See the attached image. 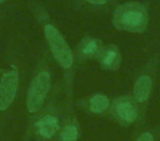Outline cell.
Returning <instances> with one entry per match:
<instances>
[{
  "instance_id": "1",
  "label": "cell",
  "mask_w": 160,
  "mask_h": 141,
  "mask_svg": "<svg viewBox=\"0 0 160 141\" xmlns=\"http://www.w3.org/2000/svg\"><path fill=\"white\" fill-rule=\"evenodd\" d=\"M112 23L122 31L142 33L148 25V12L139 3H125L114 10Z\"/></svg>"
},
{
  "instance_id": "2",
  "label": "cell",
  "mask_w": 160,
  "mask_h": 141,
  "mask_svg": "<svg viewBox=\"0 0 160 141\" xmlns=\"http://www.w3.org/2000/svg\"><path fill=\"white\" fill-rule=\"evenodd\" d=\"M44 30H45V36H46V40L49 44V47H51V51L53 53L54 58L64 68L71 67L73 62L72 53H71V50L69 49L65 39L62 38V33L52 24L45 25Z\"/></svg>"
},
{
  "instance_id": "3",
  "label": "cell",
  "mask_w": 160,
  "mask_h": 141,
  "mask_svg": "<svg viewBox=\"0 0 160 141\" xmlns=\"http://www.w3.org/2000/svg\"><path fill=\"white\" fill-rule=\"evenodd\" d=\"M51 88V76L47 72H42L33 79L28 92L27 107L30 112H36L41 109L45 97Z\"/></svg>"
},
{
  "instance_id": "4",
  "label": "cell",
  "mask_w": 160,
  "mask_h": 141,
  "mask_svg": "<svg viewBox=\"0 0 160 141\" xmlns=\"http://www.w3.org/2000/svg\"><path fill=\"white\" fill-rule=\"evenodd\" d=\"M19 84L18 71H10L0 79V110H5L11 105L17 94Z\"/></svg>"
},
{
  "instance_id": "5",
  "label": "cell",
  "mask_w": 160,
  "mask_h": 141,
  "mask_svg": "<svg viewBox=\"0 0 160 141\" xmlns=\"http://www.w3.org/2000/svg\"><path fill=\"white\" fill-rule=\"evenodd\" d=\"M112 112L114 117L122 123H132L137 118V109L133 100L126 96H121L114 99L112 105Z\"/></svg>"
},
{
  "instance_id": "6",
  "label": "cell",
  "mask_w": 160,
  "mask_h": 141,
  "mask_svg": "<svg viewBox=\"0 0 160 141\" xmlns=\"http://www.w3.org/2000/svg\"><path fill=\"white\" fill-rule=\"evenodd\" d=\"M100 62L103 68L109 71H116L121 64V54L118 47L114 45H109L103 50L100 56Z\"/></svg>"
},
{
  "instance_id": "7",
  "label": "cell",
  "mask_w": 160,
  "mask_h": 141,
  "mask_svg": "<svg viewBox=\"0 0 160 141\" xmlns=\"http://www.w3.org/2000/svg\"><path fill=\"white\" fill-rule=\"evenodd\" d=\"M103 46L101 42L97 39L86 36L80 42V53L85 57L90 58H100L103 52Z\"/></svg>"
},
{
  "instance_id": "8",
  "label": "cell",
  "mask_w": 160,
  "mask_h": 141,
  "mask_svg": "<svg viewBox=\"0 0 160 141\" xmlns=\"http://www.w3.org/2000/svg\"><path fill=\"white\" fill-rule=\"evenodd\" d=\"M35 128L38 132L43 137V138L49 139L57 132L59 125L56 117L54 116H45L41 118L38 122L35 123Z\"/></svg>"
},
{
  "instance_id": "9",
  "label": "cell",
  "mask_w": 160,
  "mask_h": 141,
  "mask_svg": "<svg viewBox=\"0 0 160 141\" xmlns=\"http://www.w3.org/2000/svg\"><path fill=\"white\" fill-rule=\"evenodd\" d=\"M151 79L147 75H142L140 77H138V79L136 81L135 85H134V98L136 101H145L148 98L149 94H150L151 89Z\"/></svg>"
},
{
  "instance_id": "10",
  "label": "cell",
  "mask_w": 160,
  "mask_h": 141,
  "mask_svg": "<svg viewBox=\"0 0 160 141\" xmlns=\"http://www.w3.org/2000/svg\"><path fill=\"white\" fill-rule=\"evenodd\" d=\"M110 107V100L105 95L97 94L92 96L89 100V108L92 112L100 114Z\"/></svg>"
},
{
  "instance_id": "11",
  "label": "cell",
  "mask_w": 160,
  "mask_h": 141,
  "mask_svg": "<svg viewBox=\"0 0 160 141\" xmlns=\"http://www.w3.org/2000/svg\"><path fill=\"white\" fill-rule=\"evenodd\" d=\"M78 138V129L76 126L68 125L62 129L60 139L62 141H76Z\"/></svg>"
},
{
  "instance_id": "12",
  "label": "cell",
  "mask_w": 160,
  "mask_h": 141,
  "mask_svg": "<svg viewBox=\"0 0 160 141\" xmlns=\"http://www.w3.org/2000/svg\"><path fill=\"white\" fill-rule=\"evenodd\" d=\"M136 141H155V140H153V136L150 132H145L140 137H138L136 139Z\"/></svg>"
},
{
  "instance_id": "13",
  "label": "cell",
  "mask_w": 160,
  "mask_h": 141,
  "mask_svg": "<svg viewBox=\"0 0 160 141\" xmlns=\"http://www.w3.org/2000/svg\"><path fill=\"white\" fill-rule=\"evenodd\" d=\"M87 1H89L90 3H93V5H103L109 0H87Z\"/></svg>"
},
{
  "instance_id": "14",
  "label": "cell",
  "mask_w": 160,
  "mask_h": 141,
  "mask_svg": "<svg viewBox=\"0 0 160 141\" xmlns=\"http://www.w3.org/2000/svg\"><path fill=\"white\" fill-rule=\"evenodd\" d=\"M5 1H7V0H0V3H5Z\"/></svg>"
}]
</instances>
